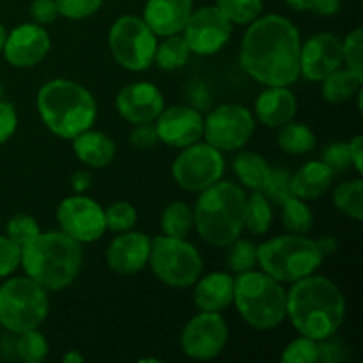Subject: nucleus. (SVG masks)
I'll list each match as a JSON object with an SVG mask.
<instances>
[{"instance_id":"f257e3e1","label":"nucleus","mask_w":363,"mask_h":363,"mask_svg":"<svg viewBox=\"0 0 363 363\" xmlns=\"http://www.w3.org/2000/svg\"><path fill=\"white\" fill-rule=\"evenodd\" d=\"M245 32L240 50L241 69L266 87L300 78L301 35L296 25L280 14L255 18Z\"/></svg>"},{"instance_id":"f03ea898","label":"nucleus","mask_w":363,"mask_h":363,"mask_svg":"<svg viewBox=\"0 0 363 363\" xmlns=\"http://www.w3.org/2000/svg\"><path fill=\"white\" fill-rule=\"evenodd\" d=\"M286 318L300 335L325 340L337 335L346 318V298L333 280L308 275L287 291Z\"/></svg>"},{"instance_id":"7ed1b4c3","label":"nucleus","mask_w":363,"mask_h":363,"mask_svg":"<svg viewBox=\"0 0 363 363\" xmlns=\"http://www.w3.org/2000/svg\"><path fill=\"white\" fill-rule=\"evenodd\" d=\"M82 243L62 230L39 233L27 247L21 248L25 275L45 287L48 293L66 289L82 269Z\"/></svg>"},{"instance_id":"20e7f679","label":"nucleus","mask_w":363,"mask_h":363,"mask_svg":"<svg viewBox=\"0 0 363 363\" xmlns=\"http://www.w3.org/2000/svg\"><path fill=\"white\" fill-rule=\"evenodd\" d=\"M38 112L45 126L64 140L89 130L98 116L96 99L84 85L66 78L46 82L38 92Z\"/></svg>"},{"instance_id":"39448f33","label":"nucleus","mask_w":363,"mask_h":363,"mask_svg":"<svg viewBox=\"0 0 363 363\" xmlns=\"http://www.w3.org/2000/svg\"><path fill=\"white\" fill-rule=\"evenodd\" d=\"M247 194L233 181L211 184L201 191L194 208V222L199 236L211 247H229L245 230Z\"/></svg>"},{"instance_id":"423d86ee","label":"nucleus","mask_w":363,"mask_h":363,"mask_svg":"<svg viewBox=\"0 0 363 363\" xmlns=\"http://www.w3.org/2000/svg\"><path fill=\"white\" fill-rule=\"evenodd\" d=\"M233 303L248 326L273 330L286 319L287 291L268 273L248 269L234 279Z\"/></svg>"},{"instance_id":"0eeeda50","label":"nucleus","mask_w":363,"mask_h":363,"mask_svg":"<svg viewBox=\"0 0 363 363\" xmlns=\"http://www.w3.org/2000/svg\"><path fill=\"white\" fill-rule=\"evenodd\" d=\"M325 255L315 240L307 234H286L257 247V266L280 284H293L312 275L323 264Z\"/></svg>"},{"instance_id":"6e6552de","label":"nucleus","mask_w":363,"mask_h":363,"mask_svg":"<svg viewBox=\"0 0 363 363\" xmlns=\"http://www.w3.org/2000/svg\"><path fill=\"white\" fill-rule=\"evenodd\" d=\"M50 311L48 291L30 277H14L0 287V325L11 333L39 328Z\"/></svg>"},{"instance_id":"1a4fd4ad","label":"nucleus","mask_w":363,"mask_h":363,"mask_svg":"<svg viewBox=\"0 0 363 363\" xmlns=\"http://www.w3.org/2000/svg\"><path fill=\"white\" fill-rule=\"evenodd\" d=\"M147 264H151L160 282L179 289L194 286L204 268L201 254L186 238H170L165 234L151 240Z\"/></svg>"},{"instance_id":"9d476101","label":"nucleus","mask_w":363,"mask_h":363,"mask_svg":"<svg viewBox=\"0 0 363 363\" xmlns=\"http://www.w3.org/2000/svg\"><path fill=\"white\" fill-rule=\"evenodd\" d=\"M156 45V34L147 27L144 18L124 14L110 27V52L116 62L128 71L137 73L147 69L155 59Z\"/></svg>"},{"instance_id":"9b49d317","label":"nucleus","mask_w":363,"mask_h":363,"mask_svg":"<svg viewBox=\"0 0 363 363\" xmlns=\"http://www.w3.org/2000/svg\"><path fill=\"white\" fill-rule=\"evenodd\" d=\"M225 172L222 151L208 142H195L181 149L172 163V177L183 190L202 191L218 183Z\"/></svg>"},{"instance_id":"f8f14e48","label":"nucleus","mask_w":363,"mask_h":363,"mask_svg":"<svg viewBox=\"0 0 363 363\" xmlns=\"http://www.w3.org/2000/svg\"><path fill=\"white\" fill-rule=\"evenodd\" d=\"M254 131V113L243 105L227 103L208 113L204 119L202 138H206V142L218 151H236L250 142Z\"/></svg>"},{"instance_id":"ddd939ff","label":"nucleus","mask_w":363,"mask_h":363,"mask_svg":"<svg viewBox=\"0 0 363 363\" xmlns=\"http://www.w3.org/2000/svg\"><path fill=\"white\" fill-rule=\"evenodd\" d=\"M57 222L60 230L78 243H92L106 233L105 208L84 194L71 195L60 202Z\"/></svg>"},{"instance_id":"4468645a","label":"nucleus","mask_w":363,"mask_h":363,"mask_svg":"<svg viewBox=\"0 0 363 363\" xmlns=\"http://www.w3.org/2000/svg\"><path fill=\"white\" fill-rule=\"evenodd\" d=\"M229 328L220 312L201 311L190 319L181 333V347L188 358L213 360L225 347Z\"/></svg>"},{"instance_id":"2eb2a0df","label":"nucleus","mask_w":363,"mask_h":363,"mask_svg":"<svg viewBox=\"0 0 363 363\" xmlns=\"http://www.w3.org/2000/svg\"><path fill=\"white\" fill-rule=\"evenodd\" d=\"M233 23L216 6H206L194 11L183 28L184 41L191 53L215 55L229 43Z\"/></svg>"},{"instance_id":"dca6fc26","label":"nucleus","mask_w":363,"mask_h":363,"mask_svg":"<svg viewBox=\"0 0 363 363\" xmlns=\"http://www.w3.org/2000/svg\"><path fill=\"white\" fill-rule=\"evenodd\" d=\"M155 128L160 142L183 149L201 140L204 135V117L194 106L174 105L162 110L156 117Z\"/></svg>"},{"instance_id":"f3484780","label":"nucleus","mask_w":363,"mask_h":363,"mask_svg":"<svg viewBox=\"0 0 363 363\" xmlns=\"http://www.w3.org/2000/svg\"><path fill=\"white\" fill-rule=\"evenodd\" d=\"M52 48L46 28L38 23H23L7 34L2 53L13 67H32L41 62Z\"/></svg>"},{"instance_id":"a211bd4d","label":"nucleus","mask_w":363,"mask_h":363,"mask_svg":"<svg viewBox=\"0 0 363 363\" xmlns=\"http://www.w3.org/2000/svg\"><path fill=\"white\" fill-rule=\"evenodd\" d=\"M342 62V41L332 32H319L301 45L300 74L308 82H321Z\"/></svg>"},{"instance_id":"6ab92c4d","label":"nucleus","mask_w":363,"mask_h":363,"mask_svg":"<svg viewBox=\"0 0 363 363\" xmlns=\"http://www.w3.org/2000/svg\"><path fill=\"white\" fill-rule=\"evenodd\" d=\"M116 108L117 113L133 126L155 123L156 117L165 108V98L156 85L137 82L121 89L116 98Z\"/></svg>"},{"instance_id":"aec40b11","label":"nucleus","mask_w":363,"mask_h":363,"mask_svg":"<svg viewBox=\"0 0 363 363\" xmlns=\"http://www.w3.org/2000/svg\"><path fill=\"white\" fill-rule=\"evenodd\" d=\"M149 254L151 238L131 229L113 238L106 248V264L119 275H133L147 266Z\"/></svg>"},{"instance_id":"412c9836","label":"nucleus","mask_w":363,"mask_h":363,"mask_svg":"<svg viewBox=\"0 0 363 363\" xmlns=\"http://www.w3.org/2000/svg\"><path fill=\"white\" fill-rule=\"evenodd\" d=\"M191 13V0H147L144 7V21L156 35L167 38L181 34Z\"/></svg>"},{"instance_id":"4be33fe9","label":"nucleus","mask_w":363,"mask_h":363,"mask_svg":"<svg viewBox=\"0 0 363 363\" xmlns=\"http://www.w3.org/2000/svg\"><path fill=\"white\" fill-rule=\"evenodd\" d=\"M296 112V96L286 85L266 87L255 99V116L268 128H280L291 123Z\"/></svg>"},{"instance_id":"5701e85b","label":"nucleus","mask_w":363,"mask_h":363,"mask_svg":"<svg viewBox=\"0 0 363 363\" xmlns=\"http://www.w3.org/2000/svg\"><path fill=\"white\" fill-rule=\"evenodd\" d=\"M194 286V303L199 311L222 312L233 305L234 277L229 273L213 272L201 275Z\"/></svg>"},{"instance_id":"b1692460","label":"nucleus","mask_w":363,"mask_h":363,"mask_svg":"<svg viewBox=\"0 0 363 363\" xmlns=\"http://www.w3.org/2000/svg\"><path fill=\"white\" fill-rule=\"evenodd\" d=\"M333 177L335 172L323 160H312L291 176V191L301 201H314L332 188Z\"/></svg>"},{"instance_id":"393cba45","label":"nucleus","mask_w":363,"mask_h":363,"mask_svg":"<svg viewBox=\"0 0 363 363\" xmlns=\"http://www.w3.org/2000/svg\"><path fill=\"white\" fill-rule=\"evenodd\" d=\"M74 156L91 169H105L116 156V142L98 130H85L73 138Z\"/></svg>"},{"instance_id":"a878e982","label":"nucleus","mask_w":363,"mask_h":363,"mask_svg":"<svg viewBox=\"0 0 363 363\" xmlns=\"http://www.w3.org/2000/svg\"><path fill=\"white\" fill-rule=\"evenodd\" d=\"M233 170L240 183L252 191H264L272 174V167L268 165L264 156L254 151L238 152L233 162Z\"/></svg>"},{"instance_id":"bb28decb","label":"nucleus","mask_w":363,"mask_h":363,"mask_svg":"<svg viewBox=\"0 0 363 363\" xmlns=\"http://www.w3.org/2000/svg\"><path fill=\"white\" fill-rule=\"evenodd\" d=\"M321 84L323 98L332 103V105H340V103L350 101L353 96H357V92L360 91L363 85V77L353 73L347 67L346 69L337 67L335 71H332V73L323 78Z\"/></svg>"},{"instance_id":"cd10ccee","label":"nucleus","mask_w":363,"mask_h":363,"mask_svg":"<svg viewBox=\"0 0 363 363\" xmlns=\"http://www.w3.org/2000/svg\"><path fill=\"white\" fill-rule=\"evenodd\" d=\"M190 53V46L184 41L183 35L172 34L156 45L152 62L162 71H177L186 66Z\"/></svg>"},{"instance_id":"c85d7f7f","label":"nucleus","mask_w":363,"mask_h":363,"mask_svg":"<svg viewBox=\"0 0 363 363\" xmlns=\"http://www.w3.org/2000/svg\"><path fill=\"white\" fill-rule=\"evenodd\" d=\"M245 229L248 233L261 236L268 233L273 222V209L272 202L266 199L262 191H252L245 199Z\"/></svg>"},{"instance_id":"c756f323","label":"nucleus","mask_w":363,"mask_h":363,"mask_svg":"<svg viewBox=\"0 0 363 363\" xmlns=\"http://www.w3.org/2000/svg\"><path fill=\"white\" fill-rule=\"evenodd\" d=\"M277 142H279V147L287 155H308L315 147V135L307 124L291 121L280 126Z\"/></svg>"},{"instance_id":"7c9ffc66","label":"nucleus","mask_w":363,"mask_h":363,"mask_svg":"<svg viewBox=\"0 0 363 363\" xmlns=\"http://www.w3.org/2000/svg\"><path fill=\"white\" fill-rule=\"evenodd\" d=\"M194 209L183 201L170 202L162 213V230L170 238H188L194 230Z\"/></svg>"},{"instance_id":"2f4dec72","label":"nucleus","mask_w":363,"mask_h":363,"mask_svg":"<svg viewBox=\"0 0 363 363\" xmlns=\"http://www.w3.org/2000/svg\"><path fill=\"white\" fill-rule=\"evenodd\" d=\"M333 204L347 218H363V183L362 179H350L333 190Z\"/></svg>"},{"instance_id":"473e14b6","label":"nucleus","mask_w":363,"mask_h":363,"mask_svg":"<svg viewBox=\"0 0 363 363\" xmlns=\"http://www.w3.org/2000/svg\"><path fill=\"white\" fill-rule=\"evenodd\" d=\"M282 223L291 234H308L314 225V213L307 206V201L289 197L282 202Z\"/></svg>"},{"instance_id":"72a5a7b5","label":"nucleus","mask_w":363,"mask_h":363,"mask_svg":"<svg viewBox=\"0 0 363 363\" xmlns=\"http://www.w3.org/2000/svg\"><path fill=\"white\" fill-rule=\"evenodd\" d=\"M216 7L233 25H248L261 16L262 0H216Z\"/></svg>"},{"instance_id":"f704fd0d","label":"nucleus","mask_w":363,"mask_h":363,"mask_svg":"<svg viewBox=\"0 0 363 363\" xmlns=\"http://www.w3.org/2000/svg\"><path fill=\"white\" fill-rule=\"evenodd\" d=\"M16 353L20 360L27 363H41L48 357V340L38 328L18 333Z\"/></svg>"},{"instance_id":"c9c22d12","label":"nucleus","mask_w":363,"mask_h":363,"mask_svg":"<svg viewBox=\"0 0 363 363\" xmlns=\"http://www.w3.org/2000/svg\"><path fill=\"white\" fill-rule=\"evenodd\" d=\"M229 247L230 250L227 254V264H229L230 272L243 273L257 266V245L238 238Z\"/></svg>"},{"instance_id":"e433bc0d","label":"nucleus","mask_w":363,"mask_h":363,"mask_svg":"<svg viewBox=\"0 0 363 363\" xmlns=\"http://www.w3.org/2000/svg\"><path fill=\"white\" fill-rule=\"evenodd\" d=\"M137 209L130 202H113L112 206L105 209V222L106 230L112 233H126L137 225Z\"/></svg>"},{"instance_id":"4c0bfd02","label":"nucleus","mask_w":363,"mask_h":363,"mask_svg":"<svg viewBox=\"0 0 363 363\" xmlns=\"http://www.w3.org/2000/svg\"><path fill=\"white\" fill-rule=\"evenodd\" d=\"M280 360L284 363H318L319 362V340L301 335L291 340L282 351Z\"/></svg>"},{"instance_id":"58836bf2","label":"nucleus","mask_w":363,"mask_h":363,"mask_svg":"<svg viewBox=\"0 0 363 363\" xmlns=\"http://www.w3.org/2000/svg\"><path fill=\"white\" fill-rule=\"evenodd\" d=\"M41 233L35 218L28 215H14L7 220L6 225V236L9 238L13 243H16L18 247L23 248L34 240L38 234Z\"/></svg>"},{"instance_id":"ea45409f","label":"nucleus","mask_w":363,"mask_h":363,"mask_svg":"<svg viewBox=\"0 0 363 363\" xmlns=\"http://www.w3.org/2000/svg\"><path fill=\"white\" fill-rule=\"evenodd\" d=\"M342 60L347 69L363 77V30L360 27L350 32L342 41Z\"/></svg>"},{"instance_id":"a19ab883","label":"nucleus","mask_w":363,"mask_h":363,"mask_svg":"<svg viewBox=\"0 0 363 363\" xmlns=\"http://www.w3.org/2000/svg\"><path fill=\"white\" fill-rule=\"evenodd\" d=\"M291 176L293 174L287 169H272L266 190L262 191L269 202H273V204H282L287 199L293 197V191H291Z\"/></svg>"},{"instance_id":"79ce46f5","label":"nucleus","mask_w":363,"mask_h":363,"mask_svg":"<svg viewBox=\"0 0 363 363\" xmlns=\"http://www.w3.org/2000/svg\"><path fill=\"white\" fill-rule=\"evenodd\" d=\"M59 14L69 20H84L98 13L103 0H55Z\"/></svg>"},{"instance_id":"37998d69","label":"nucleus","mask_w":363,"mask_h":363,"mask_svg":"<svg viewBox=\"0 0 363 363\" xmlns=\"http://www.w3.org/2000/svg\"><path fill=\"white\" fill-rule=\"evenodd\" d=\"M323 162L333 170V172H344L351 167L350 145L347 142H332L323 151Z\"/></svg>"},{"instance_id":"c03bdc74","label":"nucleus","mask_w":363,"mask_h":363,"mask_svg":"<svg viewBox=\"0 0 363 363\" xmlns=\"http://www.w3.org/2000/svg\"><path fill=\"white\" fill-rule=\"evenodd\" d=\"M21 262V248L0 234V279L9 277Z\"/></svg>"},{"instance_id":"a18cd8bd","label":"nucleus","mask_w":363,"mask_h":363,"mask_svg":"<svg viewBox=\"0 0 363 363\" xmlns=\"http://www.w3.org/2000/svg\"><path fill=\"white\" fill-rule=\"evenodd\" d=\"M18 126V113L13 103L0 99V144H6Z\"/></svg>"},{"instance_id":"49530a36","label":"nucleus","mask_w":363,"mask_h":363,"mask_svg":"<svg viewBox=\"0 0 363 363\" xmlns=\"http://www.w3.org/2000/svg\"><path fill=\"white\" fill-rule=\"evenodd\" d=\"M30 16L34 23L48 25L57 20L59 9H57L55 0H34L30 4Z\"/></svg>"},{"instance_id":"de8ad7c7","label":"nucleus","mask_w":363,"mask_h":363,"mask_svg":"<svg viewBox=\"0 0 363 363\" xmlns=\"http://www.w3.org/2000/svg\"><path fill=\"white\" fill-rule=\"evenodd\" d=\"M130 142H131V145L137 149L152 147L156 142H160L155 124L152 123L135 124V130L131 131V135H130Z\"/></svg>"},{"instance_id":"09e8293b","label":"nucleus","mask_w":363,"mask_h":363,"mask_svg":"<svg viewBox=\"0 0 363 363\" xmlns=\"http://www.w3.org/2000/svg\"><path fill=\"white\" fill-rule=\"evenodd\" d=\"M346 351L344 346L335 340V335L328 337L325 340H319V362L325 363H335L346 360Z\"/></svg>"},{"instance_id":"8fccbe9b","label":"nucleus","mask_w":363,"mask_h":363,"mask_svg":"<svg viewBox=\"0 0 363 363\" xmlns=\"http://www.w3.org/2000/svg\"><path fill=\"white\" fill-rule=\"evenodd\" d=\"M340 0H311L312 13L319 14V16H333L339 13Z\"/></svg>"},{"instance_id":"3c124183","label":"nucleus","mask_w":363,"mask_h":363,"mask_svg":"<svg viewBox=\"0 0 363 363\" xmlns=\"http://www.w3.org/2000/svg\"><path fill=\"white\" fill-rule=\"evenodd\" d=\"M350 145V156H351V165L357 169L358 174L363 172V165H362V156H363V137L362 135H357L353 137V140L347 142Z\"/></svg>"},{"instance_id":"603ef678","label":"nucleus","mask_w":363,"mask_h":363,"mask_svg":"<svg viewBox=\"0 0 363 363\" xmlns=\"http://www.w3.org/2000/svg\"><path fill=\"white\" fill-rule=\"evenodd\" d=\"M92 186V176L87 170H77V172L71 176V188L74 190V194H85L89 188Z\"/></svg>"},{"instance_id":"864d4df0","label":"nucleus","mask_w":363,"mask_h":363,"mask_svg":"<svg viewBox=\"0 0 363 363\" xmlns=\"http://www.w3.org/2000/svg\"><path fill=\"white\" fill-rule=\"evenodd\" d=\"M315 243H318L319 250L323 252V255H330L333 254V252L337 250V247H339V243H337V240L333 236H323L319 238V240H315Z\"/></svg>"},{"instance_id":"5fc2aeb1","label":"nucleus","mask_w":363,"mask_h":363,"mask_svg":"<svg viewBox=\"0 0 363 363\" xmlns=\"http://www.w3.org/2000/svg\"><path fill=\"white\" fill-rule=\"evenodd\" d=\"M287 6L294 11H308L311 9V0H286Z\"/></svg>"},{"instance_id":"6e6d98bb","label":"nucleus","mask_w":363,"mask_h":363,"mask_svg":"<svg viewBox=\"0 0 363 363\" xmlns=\"http://www.w3.org/2000/svg\"><path fill=\"white\" fill-rule=\"evenodd\" d=\"M62 362L64 363H82V362H85V357H84V354H80V351L71 350L69 353L64 354Z\"/></svg>"},{"instance_id":"4d7b16f0","label":"nucleus","mask_w":363,"mask_h":363,"mask_svg":"<svg viewBox=\"0 0 363 363\" xmlns=\"http://www.w3.org/2000/svg\"><path fill=\"white\" fill-rule=\"evenodd\" d=\"M6 38H7V30L6 27L2 25V21H0V53H2V48H4V43H6Z\"/></svg>"},{"instance_id":"13d9d810","label":"nucleus","mask_w":363,"mask_h":363,"mask_svg":"<svg viewBox=\"0 0 363 363\" xmlns=\"http://www.w3.org/2000/svg\"><path fill=\"white\" fill-rule=\"evenodd\" d=\"M138 362H142V363H147V362H151V363H158L160 360H156V358H140V360Z\"/></svg>"},{"instance_id":"bf43d9fd","label":"nucleus","mask_w":363,"mask_h":363,"mask_svg":"<svg viewBox=\"0 0 363 363\" xmlns=\"http://www.w3.org/2000/svg\"><path fill=\"white\" fill-rule=\"evenodd\" d=\"M0 98H2V85H0Z\"/></svg>"}]
</instances>
